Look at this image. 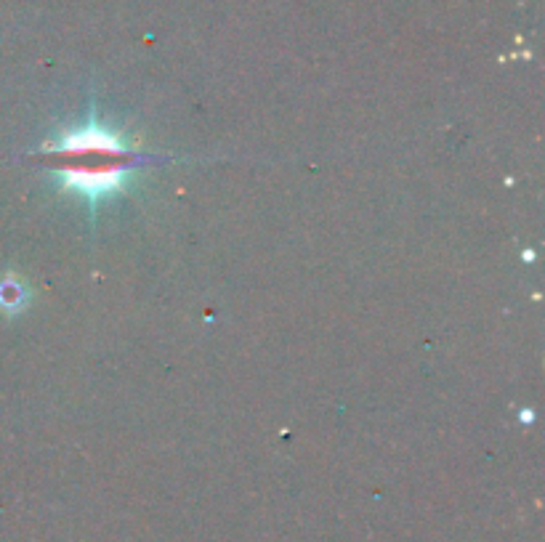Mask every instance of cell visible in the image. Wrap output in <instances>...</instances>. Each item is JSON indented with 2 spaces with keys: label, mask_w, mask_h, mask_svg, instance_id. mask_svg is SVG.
Wrapping results in <instances>:
<instances>
[{
  "label": "cell",
  "mask_w": 545,
  "mask_h": 542,
  "mask_svg": "<svg viewBox=\"0 0 545 542\" xmlns=\"http://www.w3.org/2000/svg\"><path fill=\"white\" fill-rule=\"evenodd\" d=\"M46 152L62 157L64 163L56 168L62 176V189L83 194L94 218L96 205L107 200L109 194L123 192L128 179L144 163L139 152H133L115 131L99 123L96 107H91V117L83 128L70 131L56 144H48Z\"/></svg>",
  "instance_id": "cell-1"
},
{
  "label": "cell",
  "mask_w": 545,
  "mask_h": 542,
  "mask_svg": "<svg viewBox=\"0 0 545 542\" xmlns=\"http://www.w3.org/2000/svg\"><path fill=\"white\" fill-rule=\"evenodd\" d=\"M30 301V293H27V287L19 282L16 277H6L0 279V309L3 311H22Z\"/></svg>",
  "instance_id": "cell-2"
}]
</instances>
